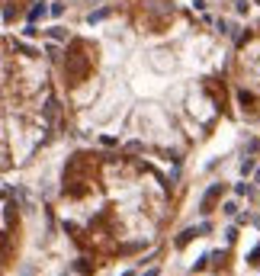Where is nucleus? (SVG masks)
<instances>
[{"label":"nucleus","instance_id":"nucleus-1","mask_svg":"<svg viewBox=\"0 0 260 276\" xmlns=\"http://www.w3.org/2000/svg\"><path fill=\"white\" fill-rule=\"evenodd\" d=\"M218 199H222V183H215V186H209V190H206V196H202V203H199L202 215H209L212 209H215Z\"/></svg>","mask_w":260,"mask_h":276},{"label":"nucleus","instance_id":"nucleus-2","mask_svg":"<svg viewBox=\"0 0 260 276\" xmlns=\"http://www.w3.org/2000/svg\"><path fill=\"white\" fill-rule=\"evenodd\" d=\"M209 228H212V225H209V221H206V225H199V228H187V231H183V234H180V238H177V247H187V244H190V241H193V238H199V234H206V231H209Z\"/></svg>","mask_w":260,"mask_h":276},{"label":"nucleus","instance_id":"nucleus-3","mask_svg":"<svg viewBox=\"0 0 260 276\" xmlns=\"http://www.w3.org/2000/svg\"><path fill=\"white\" fill-rule=\"evenodd\" d=\"M109 13H113V10H97V13H90V16H87V23H90V26H93V23H103Z\"/></svg>","mask_w":260,"mask_h":276},{"label":"nucleus","instance_id":"nucleus-4","mask_svg":"<svg viewBox=\"0 0 260 276\" xmlns=\"http://www.w3.org/2000/svg\"><path fill=\"white\" fill-rule=\"evenodd\" d=\"M42 16H45V6H42V3H36V6L29 10V23H36V19H42Z\"/></svg>","mask_w":260,"mask_h":276},{"label":"nucleus","instance_id":"nucleus-5","mask_svg":"<svg viewBox=\"0 0 260 276\" xmlns=\"http://www.w3.org/2000/svg\"><path fill=\"white\" fill-rule=\"evenodd\" d=\"M49 36L55 39V42H61V39H67V32L61 29V26H55V29H49Z\"/></svg>","mask_w":260,"mask_h":276},{"label":"nucleus","instance_id":"nucleus-6","mask_svg":"<svg viewBox=\"0 0 260 276\" xmlns=\"http://www.w3.org/2000/svg\"><path fill=\"white\" fill-rule=\"evenodd\" d=\"M248 173H254V158H248L241 164V177H248Z\"/></svg>","mask_w":260,"mask_h":276},{"label":"nucleus","instance_id":"nucleus-7","mask_svg":"<svg viewBox=\"0 0 260 276\" xmlns=\"http://www.w3.org/2000/svg\"><path fill=\"white\" fill-rule=\"evenodd\" d=\"M248 264H260V244L251 251V257H248Z\"/></svg>","mask_w":260,"mask_h":276},{"label":"nucleus","instance_id":"nucleus-8","mask_svg":"<svg viewBox=\"0 0 260 276\" xmlns=\"http://www.w3.org/2000/svg\"><path fill=\"white\" fill-rule=\"evenodd\" d=\"M225 215H238V203H225Z\"/></svg>","mask_w":260,"mask_h":276},{"label":"nucleus","instance_id":"nucleus-9","mask_svg":"<svg viewBox=\"0 0 260 276\" xmlns=\"http://www.w3.org/2000/svg\"><path fill=\"white\" fill-rule=\"evenodd\" d=\"M141 276H161V270H148V273H141Z\"/></svg>","mask_w":260,"mask_h":276},{"label":"nucleus","instance_id":"nucleus-10","mask_svg":"<svg viewBox=\"0 0 260 276\" xmlns=\"http://www.w3.org/2000/svg\"><path fill=\"white\" fill-rule=\"evenodd\" d=\"M122 276H132V273H122Z\"/></svg>","mask_w":260,"mask_h":276},{"label":"nucleus","instance_id":"nucleus-11","mask_svg":"<svg viewBox=\"0 0 260 276\" xmlns=\"http://www.w3.org/2000/svg\"><path fill=\"white\" fill-rule=\"evenodd\" d=\"M257 3H260V0H257Z\"/></svg>","mask_w":260,"mask_h":276}]
</instances>
